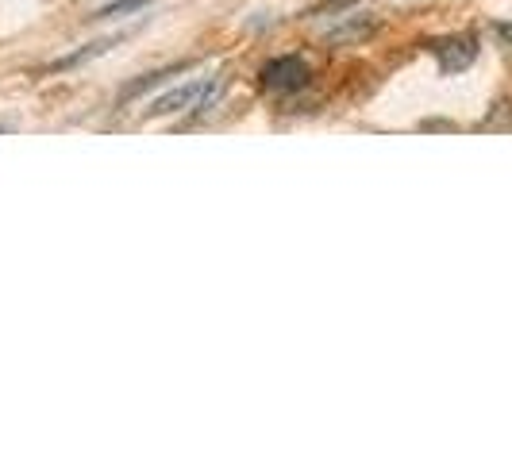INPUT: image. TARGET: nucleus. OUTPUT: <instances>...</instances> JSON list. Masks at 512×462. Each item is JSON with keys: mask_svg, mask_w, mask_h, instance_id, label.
Instances as JSON below:
<instances>
[{"mask_svg": "<svg viewBox=\"0 0 512 462\" xmlns=\"http://www.w3.org/2000/svg\"><path fill=\"white\" fill-rule=\"evenodd\" d=\"M212 101H216V81L197 77V81H189V85H181V89H170L166 97H158V101L147 108V116H170V112H181V108L205 112V108H212Z\"/></svg>", "mask_w": 512, "mask_h": 462, "instance_id": "obj_1", "label": "nucleus"}, {"mask_svg": "<svg viewBox=\"0 0 512 462\" xmlns=\"http://www.w3.org/2000/svg\"><path fill=\"white\" fill-rule=\"evenodd\" d=\"M312 70H308V62L301 54H282V58H274V62H266V70H262V85L270 89V93H297V89H305Z\"/></svg>", "mask_w": 512, "mask_h": 462, "instance_id": "obj_2", "label": "nucleus"}, {"mask_svg": "<svg viewBox=\"0 0 512 462\" xmlns=\"http://www.w3.org/2000/svg\"><path fill=\"white\" fill-rule=\"evenodd\" d=\"M432 54L439 58V70H443V74H455V70H466V66L478 58V39H470V35H451V39L432 43Z\"/></svg>", "mask_w": 512, "mask_h": 462, "instance_id": "obj_3", "label": "nucleus"}, {"mask_svg": "<svg viewBox=\"0 0 512 462\" xmlns=\"http://www.w3.org/2000/svg\"><path fill=\"white\" fill-rule=\"evenodd\" d=\"M374 20L370 16H343L339 24L328 31V43H335V47H347V43H362L366 35H374Z\"/></svg>", "mask_w": 512, "mask_h": 462, "instance_id": "obj_4", "label": "nucleus"}, {"mask_svg": "<svg viewBox=\"0 0 512 462\" xmlns=\"http://www.w3.org/2000/svg\"><path fill=\"white\" fill-rule=\"evenodd\" d=\"M151 0H116V4H104L101 12H97V20H108V16H128L135 8H147Z\"/></svg>", "mask_w": 512, "mask_h": 462, "instance_id": "obj_5", "label": "nucleus"}, {"mask_svg": "<svg viewBox=\"0 0 512 462\" xmlns=\"http://www.w3.org/2000/svg\"><path fill=\"white\" fill-rule=\"evenodd\" d=\"M497 39L512 51V24H497Z\"/></svg>", "mask_w": 512, "mask_h": 462, "instance_id": "obj_6", "label": "nucleus"}]
</instances>
